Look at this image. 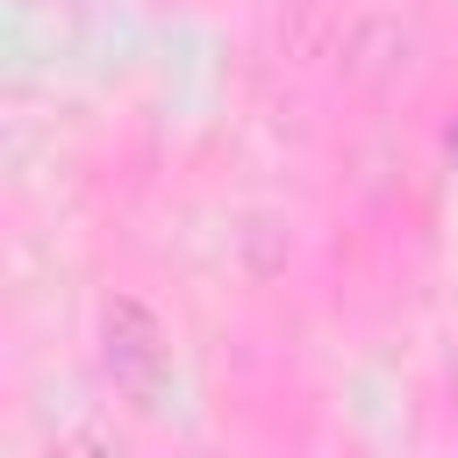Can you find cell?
<instances>
[{
    "label": "cell",
    "instance_id": "2",
    "mask_svg": "<svg viewBox=\"0 0 458 458\" xmlns=\"http://www.w3.org/2000/svg\"><path fill=\"white\" fill-rule=\"evenodd\" d=\"M451 157H458V122H451Z\"/></svg>",
    "mask_w": 458,
    "mask_h": 458
},
{
    "label": "cell",
    "instance_id": "1",
    "mask_svg": "<svg viewBox=\"0 0 458 458\" xmlns=\"http://www.w3.org/2000/svg\"><path fill=\"white\" fill-rule=\"evenodd\" d=\"M100 336H107V372H114L129 394H150V386L165 379V329H157L136 301H107Z\"/></svg>",
    "mask_w": 458,
    "mask_h": 458
}]
</instances>
